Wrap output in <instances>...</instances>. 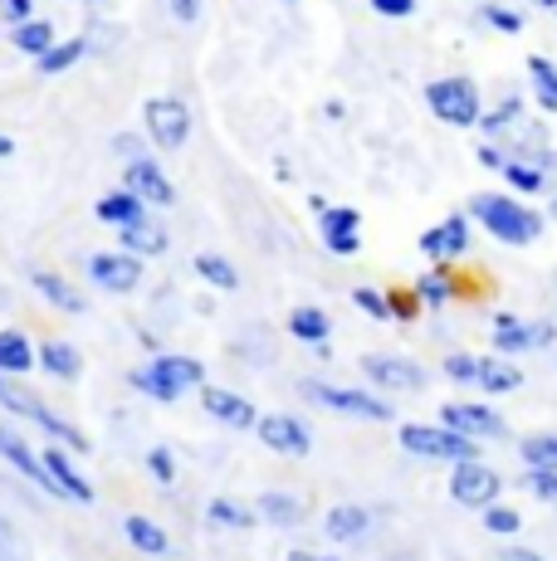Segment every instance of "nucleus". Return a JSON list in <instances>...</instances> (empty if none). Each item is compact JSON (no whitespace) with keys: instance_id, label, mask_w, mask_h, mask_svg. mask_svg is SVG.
Returning a JSON list of instances; mask_svg holds the SVG:
<instances>
[{"instance_id":"f257e3e1","label":"nucleus","mask_w":557,"mask_h":561,"mask_svg":"<svg viewBox=\"0 0 557 561\" xmlns=\"http://www.w3.org/2000/svg\"><path fill=\"white\" fill-rule=\"evenodd\" d=\"M469 220L485 225V234H495L499 244H509V250H528V244L543 240V230H548V210H533L523 196H513V191H479V196H469Z\"/></svg>"},{"instance_id":"f03ea898","label":"nucleus","mask_w":557,"mask_h":561,"mask_svg":"<svg viewBox=\"0 0 557 561\" xmlns=\"http://www.w3.org/2000/svg\"><path fill=\"white\" fill-rule=\"evenodd\" d=\"M127 386L143 396H152L157 405H177L181 396L201 391L206 386V366L196 357H181V352H152V362L127 371Z\"/></svg>"},{"instance_id":"7ed1b4c3","label":"nucleus","mask_w":557,"mask_h":561,"mask_svg":"<svg viewBox=\"0 0 557 561\" xmlns=\"http://www.w3.org/2000/svg\"><path fill=\"white\" fill-rule=\"evenodd\" d=\"M396 439H401L406 455L416 459H435V463H459V459H479V439L459 435V430L450 425H416V420H406L401 430H396Z\"/></svg>"},{"instance_id":"20e7f679","label":"nucleus","mask_w":557,"mask_h":561,"mask_svg":"<svg viewBox=\"0 0 557 561\" xmlns=\"http://www.w3.org/2000/svg\"><path fill=\"white\" fill-rule=\"evenodd\" d=\"M425 107H431L445 127H479L485 99H479V83L475 79L450 73V79H431V83H425Z\"/></svg>"},{"instance_id":"39448f33","label":"nucleus","mask_w":557,"mask_h":561,"mask_svg":"<svg viewBox=\"0 0 557 561\" xmlns=\"http://www.w3.org/2000/svg\"><path fill=\"white\" fill-rule=\"evenodd\" d=\"M298 391H304L314 405L333 410V415H348V420H372V425H391V420H396L391 401H382V396H372V391H357V386L298 381Z\"/></svg>"},{"instance_id":"423d86ee","label":"nucleus","mask_w":557,"mask_h":561,"mask_svg":"<svg viewBox=\"0 0 557 561\" xmlns=\"http://www.w3.org/2000/svg\"><path fill=\"white\" fill-rule=\"evenodd\" d=\"M143 127L157 152H181L191 137V103L177 99V93H157V99L143 103Z\"/></svg>"},{"instance_id":"0eeeda50","label":"nucleus","mask_w":557,"mask_h":561,"mask_svg":"<svg viewBox=\"0 0 557 561\" xmlns=\"http://www.w3.org/2000/svg\"><path fill=\"white\" fill-rule=\"evenodd\" d=\"M499 493H503V473L495 469V463H485V459L450 463V499H455L459 508L485 513L489 503H499Z\"/></svg>"},{"instance_id":"6e6552de","label":"nucleus","mask_w":557,"mask_h":561,"mask_svg":"<svg viewBox=\"0 0 557 561\" xmlns=\"http://www.w3.org/2000/svg\"><path fill=\"white\" fill-rule=\"evenodd\" d=\"M362 371H367V381L377 386V391H425L431 386V371H425L421 362L411 357H396V352H367L362 357Z\"/></svg>"},{"instance_id":"1a4fd4ad","label":"nucleus","mask_w":557,"mask_h":561,"mask_svg":"<svg viewBox=\"0 0 557 561\" xmlns=\"http://www.w3.org/2000/svg\"><path fill=\"white\" fill-rule=\"evenodd\" d=\"M89 284L99 294H113V298H127L143 288V259L127 254V250H103V254H89Z\"/></svg>"},{"instance_id":"9d476101","label":"nucleus","mask_w":557,"mask_h":561,"mask_svg":"<svg viewBox=\"0 0 557 561\" xmlns=\"http://www.w3.org/2000/svg\"><path fill=\"white\" fill-rule=\"evenodd\" d=\"M254 435H260V445H264V449H274V455H284V459H304V455H314V430H308V420L288 415V410L260 415Z\"/></svg>"},{"instance_id":"9b49d317","label":"nucleus","mask_w":557,"mask_h":561,"mask_svg":"<svg viewBox=\"0 0 557 561\" xmlns=\"http://www.w3.org/2000/svg\"><path fill=\"white\" fill-rule=\"evenodd\" d=\"M441 425L450 430H459V435H469V439H509V425H503V415L499 410H489L485 401H445L441 405Z\"/></svg>"},{"instance_id":"f8f14e48","label":"nucleus","mask_w":557,"mask_h":561,"mask_svg":"<svg viewBox=\"0 0 557 561\" xmlns=\"http://www.w3.org/2000/svg\"><path fill=\"white\" fill-rule=\"evenodd\" d=\"M318 240L338 259L362 254V210H352V205H323L318 210Z\"/></svg>"},{"instance_id":"ddd939ff","label":"nucleus","mask_w":557,"mask_h":561,"mask_svg":"<svg viewBox=\"0 0 557 561\" xmlns=\"http://www.w3.org/2000/svg\"><path fill=\"white\" fill-rule=\"evenodd\" d=\"M201 410L225 430H254L260 425V405L250 396L230 391V386H201Z\"/></svg>"},{"instance_id":"4468645a","label":"nucleus","mask_w":557,"mask_h":561,"mask_svg":"<svg viewBox=\"0 0 557 561\" xmlns=\"http://www.w3.org/2000/svg\"><path fill=\"white\" fill-rule=\"evenodd\" d=\"M0 459H5L10 469L20 473V479H30V483H35L39 493H49V499H64V493H59V483L49 479V469H45V455H35V449H30L25 439H20L10 425H0Z\"/></svg>"},{"instance_id":"2eb2a0df","label":"nucleus","mask_w":557,"mask_h":561,"mask_svg":"<svg viewBox=\"0 0 557 561\" xmlns=\"http://www.w3.org/2000/svg\"><path fill=\"white\" fill-rule=\"evenodd\" d=\"M123 186L137 191L147 205H157V210H167V205H177V186H171V176L162 171V161L152 157H133L123 167Z\"/></svg>"},{"instance_id":"dca6fc26","label":"nucleus","mask_w":557,"mask_h":561,"mask_svg":"<svg viewBox=\"0 0 557 561\" xmlns=\"http://www.w3.org/2000/svg\"><path fill=\"white\" fill-rule=\"evenodd\" d=\"M421 254L431 259V264H450V259H465V254H469V210L445 215L441 225H431V230L421 234Z\"/></svg>"},{"instance_id":"f3484780","label":"nucleus","mask_w":557,"mask_h":561,"mask_svg":"<svg viewBox=\"0 0 557 561\" xmlns=\"http://www.w3.org/2000/svg\"><path fill=\"white\" fill-rule=\"evenodd\" d=\"M39 455H45V469H49V479L59 483V493L64 499H73V503H93L99 499V489H93L89 479H83L79 469H73V459H69V445H49V449H39Z\"/></svg>"},{"instance_id":"a211bd4d","label":"nucleus","mask_w":557,"mask_h":561,"mask_svg":"<svg viewBox=\"0 0 557 561\" xmlns=\"http://www.w3.org/2000/svg\"><path fill=\"white\" fill-rule=\"evenodd\" d=\"M152 215V205H147L137 191H109V196H99V205H93V220L99 225H113V230H127V225L147 220Z\"/></svg>"},{"instance_id":"6ab92c4d","label":"nucleus","mask_w":557,"mask_h":561,"mask_svg":"<svg viewBox=\"0 0 557 561\" xmlns=\"http://www.w3.org/2000/svg\"><path fill=\"white\" fill-rule=\"evenodd\" d=\"M30 284H35V294L45 298L49 308H59V312H89V298L83 294H73V284L64 274H55V268H30Z\"/></svg>"},{"instance_id":"aec40b11","label":"nucleus","mask_w":557,"mask_h":561,"mask_svg":"<svg viewBox=\"0 0 557 561\" xmlns=\"http://www.w3.org/2000/svg\"><path fill=\"white\" fill-rule=\"evenodd\" d=\"M323 533H328V542H362V537L372 533V508H362V503H338V508H328V517H323Z\"/></svg>"},{"instance_id":"412c9836","label":"nucleus","mask_w":557,"mask_h":561,"mask_svg":"<svg viewBox=\"0 0 557 561\" xmlns=\"http://www.w3.org/2000/svg\"><path fill=\"white\" fill-rule=\"evenodd\" d=\"M495 352H499V357H523V352H538V332H533V322L513 318V312H495Z\"/></svg>"},{"instance_id":"4be33fe9","label":"nucleus","mask_w":557,"mask_h":561,"mask_svg":"<svg viewBox=\"0 0 557 561\" xmlns=\"http://www.w3.org/2000/svg\"><path fill=\"white\" fill-rule=\"evenodd\" d=\"M123 537H127V547L133 552H143V557H171V537H167V527L162 523H152V517H143V513H133V517H123Z\"/></svg>"},{"instance_id":"5701e85b","label":"nucleus","mask_w":557,"mask_h":561,"mask_svg":"<svg viewBox=\"0 0 557 561\" xmlns=\"http://www.w3.org/2000/svg\"><path fill=\"white\" fill-rule=\"evenodd\" d=\"M117 244H123L127 254H137V259H162L167 244H171V234L152 220V215H147V220H137V225H127V230H117Z\"/></svg>"},{"instance_id":"b1692460","label":"nucleus","mask_w":557,"mask_h":561,"mask_svg":"<svg viewBox=\"0 0 557 561\" xmlns=\"http://www.w3.org/2000/svg\"><path fill=\"white\" fill-rule=\"evenodd\" d=\"M39 362L35 342L25 337L20 328H0V376H30Z\"/></svg>"},{"instance_id":"393cba45","label":"nucleus","mask_w":557,"mask_h":561,"mask_svg":"<svg viewBox=\"0 0 557 561\" xmlns=\"http://www.w3.org/2000/svg\"><path fill=\"white\" fill-rule=\"evenodd\" d=\"M206 523L211 527H220V533H254L260 527V508H250V503H240V499H211L206 503Z\"/></svg>"},{"instance_id":"a878e982","label":"nucleus","mask_w":557,"mask_h":561,"mask_svg":"<svg viewBox=\"0 0 557 561\" xmlns=\"http://www.w3.org/2000/svg\"><path fill=\"white\" fill-rule=\"evenodd\" d=\"M39 371L55 376V381H79L83 376V352L73 347V342H64V337H49L45 347H39Z\"/></svg>"},{"instance_id":"bb28decb","label":"nucleus","mask_w":557,"mask_h":561,"mask_svg":"<svg viewBox=\"0 0 557 561\" xmlns=\"http://www.w3.org/2000/svg\"><path fill=\"white\" fill-rule=\"evenodd\" d=\"M328 332H333V318L314 304H298L288 312V337L304 342V347H328Z\"/></svg>"},{"instance_id":"cd10ccee","label":"nucleus","mask_w":557,"mask_h":561,"mask_svg":"<svg viewBox=\"0 0 557 561\" xmlns=\"http://www.w3.org/2000/svg\"><path fill=\"white\" fill-rule=\"evenodd\" d=\"M499 176L509 181V191H513V196H523V201H528V196H543V191H548V167H538V161L509 157Z\"/></svg>"},{"instance_id":"c85d7f7f","label":"nucleus","mask_w":557,"mask_h":561,"mask_svg":"<svg viewBox=\"0 0 557 561\" xmlns=\"http://www.w3.org/2000/svg\"><path fill=\"white\" fill-rule=\"evenodd\" d=\"M49 45H55V25L39 15L20 20V25H10V49L25 54V59H39V54H49Z\"/></svg>"},{"instance_id":"c756f323","label":"nucleus","mask_w":557,"mask_h":561,"mask_svg":"<svg viewBox=\"0 0 557 561\" xmlns=\"http://www.w3.org/2000/svg\"><path fill=\"white\" fill-rule=\"evenodd\" d=\"M479 391L485 396H513L523 386V371L509 357H479Z\"/></svg>"},{"instance_id":"7c9ffc66","label":"nucleus","mask_w":557,"mask_h":561,"mask_svg":"<svg viewBox=\"0 0 557 561\" xmlns=\"http://www.w3.org/2000/svg\"><path fill=\"white\" fill-rule=\"evenodd\" d=\"M260 517L270 527H298L304 523V513H308V503L304 499H294V493H278V489H270V493H260Z\"/></svg>"},{"instance_id":"2f4dec72","label":"nucleus","mask_w":557,"mask_h":561,"mask_svg":"<svg viewBox=\"0 0 557 561\" xmlns=\"http://www.w3.org/2000/svg\"><path fill=\"white\" fill-rule=\"evenodd\" d=\"M523 69H528V83H533V99H538L543 113H557V64L548 54H528L523 59Z\"/></svg>"},{"instance_id":"473e14b6","label":"nucleus","mask_w":557,"mask_h":561,"mask_svg":"<svg viewBox=\"0 0 557 561\" xmlns=\"http://www.w3.org/2000/svg\"><path fill=\"white\" fill-rule=\"evenodd\" d=\"M83 54H89V39H83V35L55 39V45H49V54H39V59H35V69L45 73V79H59V73H69L73 64L83 59Z\"/></svg>"},{"instance_id":"72a5a7b5","label":"nucleus","mask_w":557,"mask_h":561,"mask_svg":"<svg viewBox=\"0 0 557 561\" xmlns=\"http://www.w3.org/2000/svg\"><path fill=\"white\" fill-rule=\"evenodd\" d=\"M523 469H557V430H538V435L519 439Z\"/></svg>"},{"instance_id":"f704fd0d","label":"nucleus","mask_w":557,"mask_h":561,"mask_svg":"<svg viewBox=\"0 0 557 561\" xmlns=\"http://www.w3.org/2000/svg\"><path fill=\"white\" fill-rule=\"evenodd\" d=\"M416 294H421V304H425V308H445L450 298L459 294V284L450 278V268H445V264H435V268H425V274L416 278Z\"/></svg>"},{"instance_id":"c9c22d12","label":"nucleus","mask_w":557,"mask_h":561,"mask_svg":"<svg viewBox=\"0 0 557 561\" xmlns=\"http://www.w3.org/2000/svg\"><path fill=\"white\" fill-rule=\"evenodd\" d=\"M196 274L206 278L216 294H235V288H240V268H235L225 254H196Z\"/></svg>"},{"instance_id":"e433bc0d","label":"nucleus","mask_w":557,"mask_h":561,"mask_svg":"<svg viewBox=\"0 0 557 561\" xmlns=\"http://www.w3.org/2000/svg\"><path fill=\"white\" fill-rule=\"evenodd\" d=\"M519 117H523V99H519V93H509V99H499L489 113H479V133H485V137H503L513 123H519Z\"/></svg>"},{"instance_id":"4c0bfd02","label":"nucleus","mask_w":557,"mask_h":561,"mask_svg":"<svg viewBox=\"0 0 557 561\" xmlns=\"http://www.w3.org/2000/svg\"><path fill=\"white\" fill-rule=\"evenodd\" d=\"M352 308H357V312H367L372 322H391V308H387V288L357 284V288H352Z\"/></svg>"},{"instance_id":"58836bf2","label":"nucleus","mask_w":557,"mask_h":561,"mask_svg":"<svg viewBox=\"0 0 557 561\" xmlns=\"http://www.w3.org/2000/svg\"><path fill=\"white\" fill-rule=\"evenodd\" d=\"M519 527H523V517H519V508H509V503H489V508H485V533L513 537Z\"/></svg>"},{"instance_id":"ea45409f","label":"nucleus","mask_w":557,"mask_h":561,"mask_svg":"<svg viewBox=\"0 0 557 561\" xmlns=\"http://www.w3.org/2000/svg\"><path fill=\"white\" fill-rule=\"evenodd\" d=\"M441 371H445V381H455V386H475L479 381V357H469V352H450Z\"/></svg>"},{"instance_id":"a19ab883","label":"nucleus","mask_w":557,"mask_h":561,"mask_svg":"<svg viewBox=\"0 0 557 561\" xmlns=\"http://www.w3.org/2000/svg\"><path fill=\"white\" fill-rule=\"evenodd\" d=\"M479 20H485L489 30H499V35H523V25H528V20H523L519 10H509V5H485L479 10Z\"/></svg>"},{"instance_id":"79ce46f5","label":"nucleus","mask_w":557,"mask_h":561,"mask_svg":"<svg viewBox=\"0 0 557 561\" xmlns=\"http://www.w3.org/2000/svg\"><path fill=\"white\" fill-rule=\"evenodd\" d=\"M523 489L538 503H557V469H523Z\"/></svg>"},{"instance_id":"37998d69","label":"nucleus","mask_w":557,"mask_h":561,"mask_svg":"<svg viewBox=\"0 0 557 561\" xmlns=\"http://www.w3.org/2000/svg\"><path fill=\"white\" fill-rule=\"evenodd\" d=\"M387 308H391V322H411L425 304H421L416 288H387Z\"/></svg>"},{"instance_id":"c03bdc74","label":"nucleus","mask_w":557,"mask_h":561,"mask_svg":"<svg viewBox=\"0 0 557 561\" xmlns=\"http://www.w3.org/2000/svg\"><path fill=\"white\" fill-rule=\"evenodd\" d=\"M147 473H152L157 483H177V459H171V449H167V445L147 449Z\"/></svg>"},{"instance_id":"a18cd8bd","label":"nucleus","mask_w":557,"mask_h":561,"mask_svg":"<svg viewBox=\"0 0 557 561\" xmlns=\"http://www.w3.org/2000/svg\"><path fill=\"white\" fill-rule=\"evenodd\" d=\"M382 20H411L416 15V0H367Z\"/></svg>"},{"instance_id":"49530a36","label":"nucleus","mask_w":557,"mask_h":561,"mask_svg":"<svg viewBox=\"0 0 557 561\" xmlns=\"http://www.w3.org/2000/svg\"><path fill=\"white\" fill-rule=\"evenodd\" d=\"M35 15V0H0V20L5 25H20V20Z\"/></svg>"},{"instance_id":"de8ad7c7","label":"nucleus","mask_w":557,"mask_h":561,"mask_svg":"<svg viewBox=\"0 0 557 561\" xmlns=\"http://www.w3.org/2000/svg\"><path fill=\"white\" fill-rule=\"evenodd\" d=\"M171 5V20H177V25H196L201 20V0H167Z\"/></svg>"},{"instance_id":"09e8293b","label":"nucleus","mask_w":557,"mask_h":561,"mask_svg":"<svg viewBox=\"0 0 557 561\" xmlns=\"http://www.w3.org/2000/svg\"><path fill=\"white\" fill-rule=\"evenodd\" d=\"M479 167H489V171H503V161H509V157H503V147H495V142H479Z\"/></svg>"},{"instance_id":"8fccbe9b","label":"nucleus","mask_w":557,"mask_h":561,"mask_svg":"<svg viewBox=\"0 0 557 561\" xmlns=\"http://www.w3.org/2000/svg\"><path fill=\"white\" fill-rule=\"evenodd\" d=\"M499 561H548L543 552H533V547H503Z\"/></svg>"},{"instance_id":"3c124183","label":"nucleus","mask_w":557,"mask_h":561,"mask_svg":"<svg viewBox=\"0 0 557 561\" xmlns=\"http://www.w3.org/2000/svg\"><path fill=\"white\" fill-rule=\"evenodd\" d=\"M533 332H538V347H553V342H557V322H548V318L533 322Z\"/></svg>"},{"instance_id":"603ef678","label":"nucleus","mask_w":557,"mask_h":561,"mask_svg":"<svg viewBox=\"0 0 557 561\" xmlns=\"http://www.w3.org/2000/svg\"><path fill=\"white\" fill-rule=\"evenodd\" d=\"M284 561H338V557L333 552H308V547H294Z\"/></svg>"},{"instance_id":"864d4df0","label":"nucleus","mask_w":557,"mask_h":561,"mask_svg":"<svg viewBox=\"0 0 557 561\" xmlns=\"http://www.w3.org/2000/svg\"><path fill=\"white\" fill-rule=\"evenodd\" d=\"M5 157H15V137L0 133V161H5Z\"/></svg>"},{"instance_id":"5fc2aeb1","label":"nucleus","mask_w":557,"mask_h":561,"mask_svg":"<svg viewBox=\"0 0 557 561\" xmlns=\"http://www.w3.org/2000/svg\"><path fill=\"white\" fill-rule=\"evenodd\" d=\"M548 220H557V196H553V205H548Z\"/></svg>"},{"instance_id":"6e6d98bb","label":"nucleus","mask_w":557,"mask_h":561,"mask_svg":"<svg viewBox=\"0 0 557 561\" xmlns=\"http://www.w3.org/2000/svg\"><path fill=\"white\" fill-rule=\"evenodd\" d=\"M538 5H557V0H538Z\"/></svg>"},{"instance_id":"4d7b16f0","label":"nucleus","mask_w":557,"mask_h":561,"mask_svg":"<svg viewBox=\"0 0 557 561\" xmlns=\"http://www.w3.org/2000/svg\"><path fill=\"white\" fill-rule=\"evenodd\" d=\"M553 288H557V268H553Z\"/></svg>"},{"instance_id":"13d9d810","label":"nucleus","mask_w":557,"mask_h":561,"mask_svg":"<svg viewBox=\"0 0 557 561\" xmlns=\"http://www.w3.org/2000/svg\"><path fill=\"white\" fill-rule=\"evenodd\" d=\"M284 5H294V0H284Z\"/></svg>"}]
</instances>
